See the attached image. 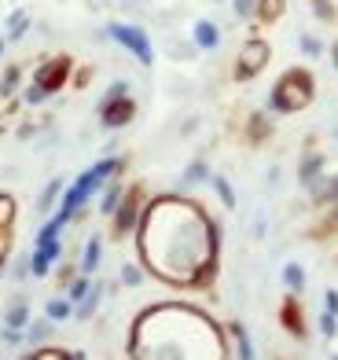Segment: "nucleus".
<instances>
[{
    "label": "nucleus",
    "mask_w": 338,
    "mask_h": 360,
    "mask_svg": "<svg viewBox=\"0 0 338 360\" xmlns=\"http://www.w3.org/2000/svg\"><path fill=\"white\" fill-rule=\"evenodd\" d=\"M283 11H287V0H257V15H254V19H261L265 26H272V22L283 19Z\"/></svg>",
    "instance_id": "22"
},
{
    "label": "nucleus",
    "mask_w": 338,
    "mask_h": 360,
    "mask_svg": "<svg viewBox=\"0 0 338 360\" xmlns=\"http://www.w3.org/2000/svg\"><path fill=\"white\" fill-rule=\"evenodd\" d=\"M327 360H338V353H331V356H327Z\"/></svg>",
    "instance_id": "45"
},
{
    "label": "nucleus",
    "mask_w": 338,
    "mask_h": 360,
    "mask_svg": "<svg viewBox=\"0 0 338 360\" xmlns=\"http://www.w3.org/2000/svg\"><path fill=\"white\" fill-rule=\"evenodd\" d=\"M129 360H228L221 327L195 305L162 302L136 316Z\"/></svg>",
    "instance_id": "2"
},
{
    "label": "nucleus",
    "mask_w": 338,
    "mask_h": 360,
    "mask_svg": "<svg viewBox=\"0 0 338 360\" xmlns=\"http://www.w3.org/2000/svg\"><path fill=\"white\" fill-rule=\"evenodd\" d=\"M327 232H338V202H331V210L324 214V221H320L316 236H327Z\"/></svg>",
    "instance_id": "33"
},
{
    "label": "nucleus",
    "mask_w": 338,
    "mask_h": 360,
    "mask_svg": "<svg viewBox=\"0 0 338 360\" xmlns=\"http://www.w3.org/2000/svg\"><path fill=\"white\" fill-rule=\"evenodd\" d=\"M324 166H327V158L320 151H305L301 162H298V184L301 188H316L320 176H324Z\"/></svg>",
    "instance_id": "10"
},
{
    "label": "nucleus",
    "mask_w": 338,
    "mask_h": 360,
    "mask_svg": "<svg viewBox=\"0 0 338 360\" xmlns=\"http://www.w3.org/2000/svg\"><path fill=\"white\" fill-rule=\"evenodd\" d=\"M70 70H74V59H70V56L44 59V63H37V70H34V85H41L48 96H52V92H59V89H67Z\"/></svg>",
    "instance_id": "8"
},
{
    "label": "nucleus",
    "mask_w": 338,
    "mask_h": 360,
    "mask_svg": "<svg viewBox=\"0 0 338 360\" xmlns=\"http://www.w3.org/2000/svg\"><path fill=\"white\" fill-rule=\"evenodd\" d=\"M103 34L115 41V44H122L129 56H133L140 67H151L155 63V44H151V34L143 30L140 22H110Z\"/></svg>",
    "instance_id": "5"
},
{
    "label": "nucleus",
    "mask_w": 338,
    "mask_h": 360,
    "mask_svg": "<svg viewBox=\"0 0 338 360\" xmlns=\"http://www.w3.org/2000/svg\"><path fill=\"white\" fill-rule=\"evenodd\" d=\"M298 48H301V52L309 56V59H316V56H324V44H320V41H316L313 34H301V37H298Z\"/></svg>",
    "instance_id": "32"
},
{
    "label": "nucleus",
    "mask_w": 338,
    "mask_h": 360,
    "mask_svg": "<svg viewBox=\"0 0 338 360\" xmlns=\"http://www.w3.org/2000/svg\"><path fill=\"white\" fill-rule=\"evenodd\" d=\"M268 136H272V122H268V114H265V110L250 114V122H247V140H250V143H265Z\"/></svg>",
    "instance_id": "18"
},
{
    "label": "nucleus",
    "mask_w": 338,
    "mask_h": 360,
    "mask_svg": "<svg viewBox=\"0 0 338 360\" xmlns=\"http://www.w3.org/2000/svg\"><path fill=\"white\" fill-rule=\"evenodd\" d=\"M191 44H195L199 52H214V48H221V26L214 19H199L195 26H191Z\"/></svg>",
    "instance_id": "11"
},
{
    "label": "nucleus",
    "mask_w": 338,
    "mask_h": 360,
    "mask_svg": "<svg viewBox=\"0 0 338 360\" xmlns=\"http://www.w3.org/2000/svg\"><path fill=\"white\" fill-rule=\"evenodd\" d=\"M280 323H283L294 338H305V316H301L298 294H287V298H283V305H280Z\"/></svg>",
    "instance_id": "12"
},
{
    "label": "nucleus",
    "mask_w": 338,
    "mask_h": 360,
    "mask_svg": "<svg viewBox=\"0 0 338 360\" xmlns=\"http://www.w3.org/2000/svg\"><path fill=\"white\" fill-rule=\"evenodd\" d=\"M331 67L338 70V37H334V44H331Z\"/></svg>",
    "instance_id": "43"
},
{
    "label": "nucleus",
    "mask_w": 338,
    "mask_h": 360,
    "mask_svg": "<svg viewBox=\"0 0 338 360\" xmlns=\"http://www.w3.org/2000/svg\"><path fill=\"white\" fill-rule=\"evenodd\" d=\"M4 52H8V37H0V59H4Z\"/></svg>",
    "instance_id": "44"
},
{
    "label": "nucleus",
    "mask_w": 338,
    "mask_h": 360,
    "mask_svg": "<svg viewBox=\"0 0 338 360\" xmlns=\"http://www.w3.org/2000/svg\"><path fill=\"white\" fill-rule=\"evenodd\" d=\"M122 169H125V158H118V155H107V158H100V162H92L89 169H82L70 184H67V191H63V199H59V221L63 224H70L74 217H82L85 214V206L96 199V195L103 191V184L110 176H122Z\"/></svg>",
    "instance_id": "3"
},
{
    "label": "nucleus",
    "mask_w": 338,
    "mask_h": 360,
    "mask_svg": "<svg viewBox=\"0 0 338 360\" xmlns=\"http://www.w3.org/2000/svg\"><path fill=\"white\" fill-rule=\"evenodd\" d=\"M122 283L125 287H140L143 283V269L140 265H122Z\"/></svg>",
    "instance_id": "37"
},
{
    "label": "nucleus",
    "mask_w": 338,
    "mask_h": 360,
    "mask_svg": "<svg viewBox=\"0 0 338 360\" xmlns=\"http://www.w3.org/2000/svg\"><path fill=\"white\" fill-rule=\"evenodd\" d=\"M210 162L206 158H191L188 166H184V173H181V184L184 188H195V184H210Z\"/></svg>",
    "instance_id": "15"
},
{
    "label": "nucleus",
    "mask_w": 338,
    "mask_h": 360,
    "mask_svg": "<svg viewBox=\"0 0 338 360\" xmlns=\"http://www.w3.org/2000/svg\"><path fill=\"white\" fill-rule=\"evenodd\" d=\"M232 15H235V19H254V15H257V0H232Z\"/></svg>",
    "instance_id": "35"
},
{
    "label": "nucleus",
    "mask_w": 338,
    "mask_h": 360,
    "mask_svg": "<svg viewBox=\"0 0 338 360\" xmlns=\"http://www.w3.org/2000/svg\"><path fill=\"white\" fill-rule=\"evenodd\" d=\"M143 188H125V199L118 202L115 217H110V232H115V239H125L136 232V224L143 217Z\"/></svg>",
    "instance_id": "7"
},
{
    "label": "nucleus",
    "mask_w": 338,
    "mask_h": 360,
    "mask_svg": "<svg viewBox=\"0 0 338 360\" xmlns=\"http://www.w3.org/2000/svg\"><path fill=\"white\" fill-rule=\"evenodd\" d=\"M26 34H30V15L19 8V11L8 15V44H11V41H22Z\"/></svg>",
    "instance_id": "25"
},
{
    "label": "nucleus",
    "mask_w": 338,
    "mask_h": 360,
    "mask_svg": "<svg viewBox=\"0 0 338 360\" xmlns=\"http://www.w3.org/2000/svg\"><path fill=\"white\" fill-rule=\"evenodd\" d=\"M313 15L320 22H334V4L331 0H313Z\"/></svg>",
    "instance_id": "38"
},
{
    "label": "nucleus",
    "mask_w": 338,
    "mask_h": 360,
    "mask_svg": "<svg viewBox=\"0 0 338 360\" xmlns=\"http://www.w3.org/2000/svg\"><path fill=\"white\" fill-rule=\"evenodd\" d=\"M228 335L235 338V360H257L254 342H250V335H247L243 323H228Z\"/></svg>",
    "instance_id": "20"
},
{
    "label": "nucleus",
    "mask_w": 338,
    "mask_h": 360,
    "mask_svg": "<svg viewBox=\"0 0 338 360\" xmlns=\"http://www.w3.org/2000/svg\"><path fill=\"white\" fill-rule=\"evenodd\" d=\"M26 323H30V298H15L4 309V327L8 331H26Z\"/></svg>",
    "instance_id": "14"
},
{
    "label": "nucleus",
    "mask_w": 338,
    "mask_h": 360,
    "mask_svg": "<svg viewBox=\"0 0 338 360\" xmlns=\"http://www.w3.org/2000/svg\"><path fill=\"white\" fill-rule=\"evenodd\" d=\"M316 96V81L305 67H291L287 74H280V81L272 85L268 100H265V110L272 114H298L313 103Z\"/></svg>",
    "instance_id": "4"
},
{
    "label": "nucleus",
    "mask_w": 338,
    "mask_h": 360,
    "mask_svg": "<svg viewBox=\"0 0 338 360\" xmlns=\"http://www.w3.org/2000/svg\"><path fill=\"white\" fill-rule=\"evenodd\" d=\"M283 287L291 294H301L305 290V269L298 265V261H287L283 265Z\"/></svg>",
    "instance_id": "24"
},
{
    "label": "nucleus",
    "mask_w": 338,
    "mask_h": 360,
    "mask_svg": "<svg viewBox=\"0 0 338 360\" xmlns=\"http://www.w3.org/2000/svg\"><path fill=\"white\" fill-rule=\"evenodd\" d=\"M89 290H92L89 276H77V280H70V302H77V305H82V302L89 298Z\"/></svg>",
    "instance_id": "30"
},
{
    "label": "nucleus",
    "mask_w": 338,
    "mask_h": 360,
    "mask_svg": "<svg viewBox=\"0 0 338 360\" xmlns=\"http://www.w3.org/2000/svg\"><path fill=\"white\" fill-rule=\"evenodd\" d=\"M96 114H100L103 129H125L129 122L136 118V100H133V96H118V100H100Z\"/></svg>",
    "instance_id": "9"
},
{
    "label": "nucleus",
    "mask_w": 338,
    "mask_h": 360,
    "mask_svg": "<svg viewBox=\"0 0 338 360\" xmlns=\"http://www.w3.org/2000/svg\"><path fill=\"white\" fill-rule=\"evenodd\" d=\"M19 81H22V70L15 67V63L4 67V74H0V100H8L11 92H19Z\"/></svg>",
    "instance_id": "27"
},
{
    "label": "nucleus",
    "mask_w": 338,
    "mask_h": 360,
    "mask_svg": "<svg viewBox=\"0 0 338 360\" xmlns=\"http://www.w3.org/2000/svg\"><path fill=\"white\" fill-rule=\"evenodd\" d=\"M122 199H125V180L110 176L107 184H103V191H100V214L103 217H115V210H118Z\"/></svg>",
    "instance_id": "13"
},
{
    "label": "nucleus",
    "mask_w": 338,
    "mask_h": 360,
    "mask_svg": "<svg viewBox=\"0 0 338 360\" xmlns=\"http://www.w3.org/2000/svg\"><path fill=\"white\" fill-rule=\"evenodd\" d=\"M15 217H19V206L8 191H0V228H11L15 232Z\"/></svg>",
    "instance_id": "28"
},
{
    "label": "nucleus",
    "mask_w": 338,
    "mask_h": 360,
    "mask_svg": "<svg viewBox=\"0 0 338 360\" xmlns=\"http://www.w3.org/2000/svg\"><path fill=\"white\" fill-rule=\"evenodd\" d=\"M309 191H313V199H316L320 206L338 202V173H334V176H320V184L309 188Z\"/></svg>",
    "instance_id": "21"
},
{
    "label": "nucleus",
    "mask_w": 338,
    "mask_h": 360,
    "mask_svg": "<svg viewBox=\"0 0 338 360\" xmlns=\"http://www.w3.org/2000/svg\"><path fill=\"white\" fill-rule=\"evenodd\" d=\"M320 335H324V338H334V335H338V316L320 313Z\"/></svg>",
    "instance_id": "39"
},
{
    "label": "nucleus",
    "mask_w": 338,
    "mask_h": 360,
    "mask_svg": "<svg viewBox=\"0 0 338 360\" xmlns=\"http://www.w3.org/2000/svg\"><path fill=\"white\" fill-rule=\"evenodd\" d=\"M324 313H331V316H338V290L331 287L327 294H324Z\"/></svg>",
    "instance_id": "41"
},
{
    "label": "nucleus",
    "mask_w": 338,
    "mask_h": 360,
    "mask_svg": "<svg viewBox=\"0 0 338 360\" xmlns=\"http://www.w3.org/2000/svg\"><path fill=\"white\" fill-rule=\"evenodd\" d=\"M92 11H103V8H115V0H89Z\"/></svg>",
    "instance_id": "42"
},
{
    "label": "nucleus",
    "mask_w": 338,
    "mask_h": 360,
    "mask_svg": "<svg viewBox=\"0 0 338 360\" xmlns=\"http://www.w3.org/2000/svg\"><path fill=\"white\" fill-rule=\"evenodd\" d=\"M115 8H125L129 15H148L151 11V0H115Z\"/></svg>",
    "instance_id": "36"
},
{
    "label": "nucleus",
    "mask_w": 338,
    "mask_h": 360,
    "mask_svg": "<svg viewBox=\"0 0 338 360\" xmlns=\"http://www.w3.org/2000/svg\"><path fill=\"white\" fill-rule=\"evenodd\" d=\"M44 100H48V92H44L41 85H34V81H30V85L22 89V103H26V107H41Z\"/></svg>",
    "instance_id": "31"
},
{
    "label": "nucleus",
    "mask_w": 338,
    "mask_h": 360,
    "mask_svg": "<svg viewBox=\"0 0 338 360\" xmlns=\"http://www.w3.org/2000/svg\"><path fill=\"white\" fill-rule=\"evenodd\" d=\"M136 254L155 280L169 287H210L221 261V228L188 195H155L136 224Z\"/></svg>",
    "instance_id": "1"
},
{
    "label": "nucleus",
    "mask_w": 338,
    "mask_h": 360,
    "mask_svg": "<svg viewBox=\"0 0 338 360\" xmlns=\"http://www.w3.org/2000/svg\"><path fill=\"white\" fill-rule=\"evenodd\" d=\"M19 360H70V353H63V349H30Z\"/></svg>",
    "instance_id": "34"
},
{
    "label": "nucleus",
    "mask_w": 338,
    "mask_h": 360,
    "mask_svg": "<svg viewBox=\"0 0 338 360\" xmlns=\"http://www.w3.org/2000/svg\"><path fill=\"white\" fill-rule=\"evenodd\" d=\"M268 59H272L268 41H265V37H247L243 48H239V56H235V70H232V77H235V81H254L257 74L268 67Z\"/></svg>",
    "instance_id": "6"
},
{
    "label": "nucleus",
    "mask_w": 338,
    "mask_h": 360,
    "mask_svg": "<svg viewBox=\"0 0 338 360\" xmlns=\"http://www.w3.org/2000/svg\"><path fill=\"white\" fill-rule=\"evenodd\" d=\"M100 298H103V283H96V287L89 290V298H85L82 305H77V309H74V313H77V316H82V320H89V316L96 313V305H100Z\"/></svg>",
    "instance_id": "29"
},
{
    "label": "nucleus",
    "mask_w": 338,
    "mask_h": 360,
    "mask_svg": "<svg viewBox=\"0 0 338 360\" xmlns=\"http://www.w3.org/2000/svg\"><path fill=\"white\" fill-rule=\"evenodd\" d=\"M44 316L52 320V323L70 320V316H74V302H70V298H52V302L44 305Z\"/></svg>",
    "instance_id": "26"
},
{
    "label": "nucleus",
    "mask_w": 338,
    "mask_h": 360,
    "mask_svg": "<svg viewBox=\"0 0 338 360\" xmlns=\"http://www.w3.org/2000/svg\"><path fill=\"white\" fill-rule=\"evenodd\" d=\"M26 276H30V257H19L11 269V280H26Z\"/></svg>",
    "instance_id": "40"
},
{
    "label": "nucleus",
    "mask_w": 338,
    "mask_h": 360,
    "mask_svg": "<svg viewBox=\"0 0 338 360\" xmlns=\"http://www.w3.org/2000/svg\"><path fill=\"white\" fill-rule=\"evenodd\" d=\"M52 331H56V323L48 320V316H44V320H30V323H26V331H22V335H26V346H30V349L44 346V342L52 338Z\"/></svg>",
    "instance_id": "16"
},
{
    "label": "nucleus",
    "mask_w": 338,
    "mask_h": 360,
    "mask_svg": "<svg viewBox=\"0 0 338 360\" xmlns=\"http://www.w3.org/2000/svg\"><path fill=\"white\" fill-rule=\"evenodd\" d=\"M210 188L217 191V199H221L224 210H235V188H232V180H228V176L214 173V176H210Z\"/></svg>",
    "instance_id": "23"
},
{
    "label": "nucleus",
    "mask_w": 338,
    "mask_h": 360,
    "mask_svg": "<svg viewBox=\"0 0 338 360\" xmlns=\"http://www.w3.org/2000/svg\"><path fill=\"white\" fill-rule=\"evenodd\" d=\"M63 191H67V180H63V176L48 180V184H44V191L37 195V210H41V214H48V210H52V206L63 199Z\"/></svg>",
    "instance_id": "19"
},
{
    "label": "nucleus",
    "mask_w": 338,
    "mask_h": 360,
    "mask_svg": "<svg viewBox=\"0 0 338 360\" xmlns=\"http://www.w3.org/2000/svg\"><path fill=\"white\" fill-rule=\"evenodd\" d=\"M100 261H103V243H100V236H89V243H85V250H82V276H92L96 269H100Z\"/></svg>",
    "instance_id": "17"
}]
</instances>
